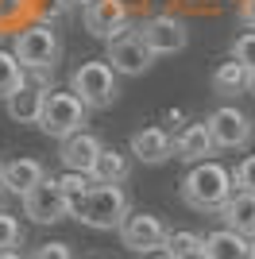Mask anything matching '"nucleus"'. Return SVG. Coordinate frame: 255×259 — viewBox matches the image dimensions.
<instances>
[{"label": "nucleus", "instance_id": "f3484780", "mask_svg": "<svg viewBox=\"0 0 255 259\" xmlns=\"http://www.w3.org/2000/svg\"><path fill=\"white\" fill-rule=\"evenodd\" d=\"M47 93H51L47 85H27V81H23L20 93H12V97L4 101V105H8V116L16 120V124H39Z\"/></svg>", "mask_w": 255, "mask_h": 259}, {"label": "nucleus", "instance_id": "2eb2a0df", "mask_svg": "<svg viewBox=\"0 0 255 259\" xmlns=\"http://www.w3.org/2000/svg\"><path fill=\"white\" fill-rule=\"evenodd\" d=\"M251 248H255L251 236H244L228 225L205 236V255L209 259H251Z\"/></svg>", "mask_w": 255, "mask_h": 259}, {"label": "nucleus", "instance_id": "72a5a7b5", "mask_svg": "<svg viewBox=\"0 0 255 259\" xmlns=\"http://www.w3.org/2000/svg\"><path fill=\"white\" fill-rule=\"evenodd\" d=\"M186 259H209V255H205V251H197V255H186Z\"/></svg>", "mask_w": 255, "mask_h": 259}, {"label": "nucleus", "instance_id": "a211bd4d", "mask_svg": "<svg viewBox=\"0 0 255 259\" xmlns=\"http://www.w3.org/2000/svg\"><path fill=\"white\" fill-rule=\"evenodd\" d=\"M224 225L236 228V232H244V236L255 240V194H247V190H236L232 197H228V205L221 209Z\"/></svg>", "mask_w": 255, "mask_h": 259}, {"label": "nucleus", "instance_id": "9d476101", "mask_svg": "<svg viewBox=\"0 0 255 259\" xmlns=\"http://www.w3.org/2000/svg\"><path fill=\"white\" fill-rule=\"evenodd\" d=\"M209 132H212V143H217V151H236V147H244L251 140V120L247 112H240L236 105H221L209 112Z\"/></svg>", "mask_w": 255, "mask_h": 259}, {"label": "nucleus", "instance_id": "f8f14e48", "mask_svg": "<svg viewBox=\"0 0 255 259\" xmlns=\"http://www.w3.org/2000/svg\"><path fill=\"white\" fill-rule=\"evenodd\" d=\"M101 151H105V143L97 140L93 132H74L70 140H62V151H58V159H62L66 170H85L93 174L97 159H101Z\"/></svg>", "mask_w": 255, "mask_h": 259}, {"label": "nucleus", "instance_id": "6ab92c4d", "mask_svg": "<svg viewBox=\"0 0 255 259\" xmlns=\"http://www.w3.org/2000/svg\"><path fill=\"white\" fill-rule=\"evenodd\" d=\"M212 89H217L221 97H240V93L251 89V70L240 66L236 58L224 62V66H217V70H212Z\"/></svg>", "mask_w": 255, "mask_h": 259}, {"label": "nucleus", "instance_id": "423d86ee", "mask_svg": "<svg viewBox=\"0 0 255 259\" xmlns=\"http://www.w3.org/2000/svg\"><path fill=\"white\" fill-rule=\"evenodd\" d=\"M23 217H31L35 225H58L74 213V197L66 194V186L58 178H42L31 194H23Z\"/></svg>", "mask_w": 255, "mask_h": 259}, {"label": "nucleus", "instance_id": "c85d7f7f", "mask_svg": "<svg viewBox=\"0 0 255 259\" xmlns=\"http://www.w3.org/2000/svg\"><path fill=\"white\" fill-rule=\"evenodd\" d=\"M27 8H31V0H0V23H20Z\"/></svg>", "mask_w": 255, "mask_h": 259}, {"label": "nucleus", "instance_id": "1a4fd4ad", "mask_svg": "<svg viewBox=\"0 0 255 259\" xmlns=\"http://www.w3.org/2000/svg\"><path fill=\"white\" fill-rule=\"evenodd\" d=\"M155 58H159V54L151 51L139 35H120V39H112V43H108V51H105V62L112 66L116 74H124V77L147 74Z\"/></svg>", "mask_w": 255, "mask_h": 259}, {"label": "nucleus", "instance_id": "dca6fc26", "mask_svg": "<svg viewBox=\"0 0 255 259\" xmlns=\"http://www.w3.org/2000/svg\"><path fill=\"white\" fill-rule=\"evenodd\" d=\"M212 151H217V143H212L209 124H186L182 136L174 140V159L182 162H205V155Z\"/></svg>", "mask_w": 255, "mask_h": 259}, {"label": "nucleus", "instance_id": "6e6552de", "mask_svg": "<svg viewBox=\"0 0 255 259\" xmlns=\"http://www.w3.org/2000/svg\"><path fill=\"white\" fill-rule=\"evenodd\" d=\"M120 240H124V248H128V251L151 255V251L166 248L170 228L162 225V217H155V213H132L124 225H120Z\"/></svg>", "mask_w": 255, "mask_h": 259}, {"label": "nucleus", "instance_id": "ddd939ff", "mask_svg": "<svg viewBox=\"0 0 255 259\" xmlns=\"http://www.w3.org/2000/svg\"><path fill=\"white\" fill-rule=\"evenodd\" d=\"M42 178H47V170H42L39 159H12V162L0 166V186H4L8 194H16V197L31 194Z\"/></svg>", "mask_w": 255, "mask_h": 259}, {"label": "nucleus", "instance_id": "473e14b6", "mask_svg": "<svg viewBox=\"0 0 255 259\" xmlns=\"http://www.w3.org/2000/svg\"><path fill=\"white\" fill-rule=\"evenodd\" d=\"M74 4H81V8H89V4H97V0H74Z\"/></svg>", "mask_w": 255, "mask_h": 259}, {"label": "nucleus", "instance_id": "39448f33", "mask_svg": "<svg viewBox=\"0 0 255 259\" xmlns=\"http://www.w3.org/2000/svg\"><path fill=\"white\" fill-rule=\"evenodd\" d=\"M85 101L77 97L74 89L70 93H47V105H42V116H39V128L51 136V140H70L74 132H85Z\"/></svg>", "mask_w": 255, "mask_h": 259}, {"label": "nucleus", "instance_id": "9b49d317", "mask_svg": "<svg viewBox=\"0 0 255 259\" xmlns=\"http://www.w3.org/2000/svg\"><path fill=\"white\" fill-rule=\"evenodd\" d=\"M136 35L155 54H178V51H186V43H190V31H186V23H182L178 16H151V20L139 23Z\"/></svg>", "mask_w": 255, "mask_h": 259}, {"label": "nucleus", "instance_id": "2f4dec72", "mask_svg": "<svg viewBox=\"0 0 255 259\" xmlns=\"http://www.w3.org/2000/svg\"><path fill=\"white\" fill-rule=\"evenodd\" d=\"M4 197H8V190H4V186H0V213H4Z\"/></svg>", "mask_w": 255, "mask_h": 259}, {"label": "nucleus", "instance_id": "5701e85b", "mask_svg": "<svg viewBox=\"0 0 255 259\" xmlns=\"http://www.w3.org/2000/svg\"><path fill=\"white\" fill-rule=\"evenodd\" d=\"M23 244V228L12 213H0V251H16Z\"/></svg>", "mask_w": 255, "mask_h": 259}, {"label": "nucleus", "instance_id": "4468645a", "mask_svg": "<svg viewBox=\"0 0 255 259\" xmlns=\"http://www.w3.org/2000/svg\"><path fill=\"white\" fill-rule=\"evenodd\" d=\"M132 155L139 162H147V166H159L174 155V140H170L166 128H139L132 136Z\"/></svg>", "mask_w": 255, "mask_h": 259}, {"label": "nucleus", "instance_id": "7ed1b4c3", "mask_svg": "<svg viewBox=\"0 0 255 259\" xmlns=\"http://www.w3.org/2000/svg\"><path fill=\"white\" fill-rule=\"evenodd\" d=\"M12 51L16 58L23 62V70H35V74H51L54 62H58V54H62V43H58V35L51 31V23H31V27H23L16 31L12 39Z\"/></svg>", "mask_w": 255, "mask_h": 259}, {"label": "nucleus", "instance_id": "4be33fe9", "mask_svg": "<svg viewBox=\"0 0 255 259\" xmlns=\"http://www.w3.org/2000/svg\"><path fill=\"white\" fill-rule=\"evenodd\" d=\"M166 251H170L174 259L197 255V251H205V236H201V232H190V228H178V232H170Z\"/></svg>", "mask_w": 255, "mask_h": 259}, {"label": "nucleus", "instance_id": "f704fd0d", "mask_svg": "<svg viewBox=\"0 0 255 259\" xmlns=\"http://www.w3.org/2000/svg\"><path fill=\"white\" fill-rule=\"evenodd\" d=\"M251 89H255V74H251Z\"/></svg>", "mask_w": 255, "mask_h": 259}, {"label": "nucleus", "instance_id": "7c9ffc66", "mask_svg": "<svg viewBox=\"0 0 255 259\" xmlns=\"http://www.w3.org/2000/svg\"><path fill=\"white\" fill-rule=\"evenodd\" d=\"M0 259H23L20 251H0Z\"/></svg>", "mask_w": 255, "mask_h": 259}, {"label": "nucleus", "instance_id": "c9c22d12", "mask_svg": "<svg viewBox=\"0 0 255 259\" xmlns=\"http://www.w3.org/2000/svg\"><path fill=\"white\" fill-rule=\"evenodd\" d=\"M251 259H255V248H251Z\"/></svg>", "mask_w": 255, "mask_h": 259}, {"label": "nucleus", "instance_id": "f257e3e1", "mask_svg": "<svg viewBox=\"0 0 255 259\" xmlns=\"http://www.w3.org/2000/svg\"><path fill=\"white\" fill-rule=\"evenodd\" d=\"M182 201L193 209V213H221L228 205V197L236 194V178L232 170H224L221 162H193V170L182 178Z\"/></svg>", "mask_w": 255, "mask_h": 259}, {"label": "nucleus", "instance_id": "0eeeda50", "mask_svg": "<svg viewBox=\"0 0 255 259\" xmlns=\"http://www.w3.org/2000/svg\"><path fill=\"white\" fill-rule=\"evenodd\" d=\"M81 23H85V31L93 35V39L112 43V39H120V35L128 31L132 8H128L124 0H97V4L81 8Z\"/></svg>", "mask_w": 255, "mask_h": 259}, {"label": "nucleus", "instance_id": "20e7f679", "mask_svg": "<svg viewBox=\"0 0 255 259\" xmlns=\"http://www.w3.org/2000/svg\"><path fill=\"white\" fill-rule=\"evenodd\" d=\"M70 89L85 101V108H112L120 97V85H116V70L97 58V62H81L70 74Z\"/></svg>", "mask_w": 255, "mask_h": 259}, {"label": "nucleus", "instance_id": "cd10ccee", "mask_svg": "<svg viewBox=\"0 0 255 259\" xmlns=\"http://www.w3.org/2000/svg\"><path fill=\"white\" fill-rule=\"evenodd\" d=\"M236 190H247V194H255V155H247L240 166H236Z\"/></svg>", "mask_w": 255, "mask_h": 259}, {"label": "nucleus", "instance_id": "393cba45", "mask_svg": "<svg viewBox=\"0 0 255 259\" xmlns=\"http://www.w3.org/2000/svg\"><path fill=\"white\" fill-rule=\"evenodd\" d=\"M232 58H236L240 66H247V70L255 74V31H244V35L232 43Z\"/></svg>", "mask_w": 255, "mask_h": 259}, {"label": "nucleus", "instance_id": "f03ea898", "mask_svg": "<svg viewBox=\"0 0 255 259\" xmlns=\"http://www.w3.org/2000/svg\"><path fill=\"white\" fill-rule=\"evenodd\" d=\"M74 217L81 225L97 228V232H108V228H120L132 217V201H128L124 186H105L97 182L85 197L74 201Z\"/></svg>", "mask_w": 255, "mask_h": 259}, {"label": "nucleus", "instance_id": "bb28decb", "mask_svg": "<svg viewBox=\"0 0 255 259\" xmlns=\"http://www.w3.org/2000/svg\"><path fill=\"white\" fill-rule=\"evenodd\" d=\"M27 259H74V248L62 244V240H47V244H39V248H31Z\"/></svg>", "mask_w": 255, "mask_h": 259}, {"label": "nucleus", "instance_id": "c756f323", "mask_svg": "<svg viewBox=\"0 0 255 259\" xmlns=\"http://www.w3.org/2000/svg\"><path fill=\"white\" fill-rule=\"evenodd\" d=\"M240 23L247 31H255V0H240Z\"/></svg>", "mask_w": 255, "mask_h": 259}, {"label": "nucleus", "instance_id": "aec40b11", "mask_svg": "<svg viewBox=\"0 0 255 259\" xmlns=\"http://www.w3.org/2000/svg\"><path fill=\"white\" fill-rule=\"evenodd\" d=\"M128 174H132V162H128V155L116 151V147H105L101 159H97V166H93V178H97V182H105V186L128 182Z\"/></svg>", "mask_w": 255, "mask_h": 259}, {"label": "nucleus", "instance_id": "b1692460", "mask_svg": "<svg viewBox=\"0 0 255 259\" xmlns=\"http://www.w3.org/2000/svg\"><path fill=\"white\" fill-rule=\"evenodd\" d=\"M58 182H62V186H66V194L77 201V197H85V194L97 186V178H93V174H85V170H66Z\"/></svg>", "mask_w": 255, "mask_h": 259}, {"label": "nucleus", "instance_id": "412c9836", "mask_svg": "<svg viewBox=\"0 0 255 259\" xmlns=\"http://www.w3.org/2000/svg\"><path fill=\"white\" fill-rule=\"evenodd\" d=\"M20 89H23V62L16 58V51H0V97L8 101Z\"/></svg>", "mask_w": 255, "mask_h": 259}, {"label": "nucleus", "instance_id": "a878e982", "mask_svg": "<svg viewBox=\"0 0 255 259\" xmlns=\"http://www.w3.org/2000/svg\"><path fill=\"white\" fill-rule=\"evenodd\" d=\"M70 4H74V0H31V8L39 12V20H42V23L62 20L66 12H70Z\"/></svg>", "mask_w": 255, "mask_h": 259}]
</instances>
